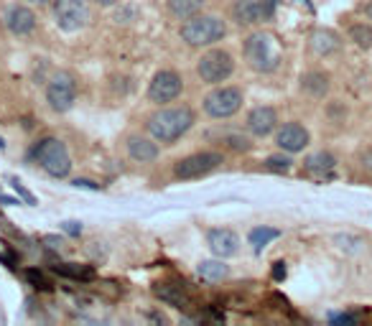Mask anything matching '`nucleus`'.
<instances>
[{"label":"nucleus","mask_w":372,"mask_h":326,"mask_svg":"<svg viewBox=\"0 0 372 326\" xmlns=\"http://www.w3.org/2000/svg\"><path fill=\"white\" fill-rule=\"evenodd\" d=\"M0 148H3V141H0Z\"/></svg>","instance_id":"33"},{"label":"nucleus","mask_w":372,"mask_h":326,"mask_svg":"<svg viewBox=\"0 0 372 326\" xmlns=\"http://www.w3.org/2000/svg\"><path fill=\"white\" fill-rule=\"evenodd\" d=\"M309 46H311L313 54H322V57H327V54H331V51H337L339 46H342V41H339L337 34H331V31L322 28V31H313V34H311V41H309Z\"/></svg>","instance_id":"18"},{"label":"nucleus","mask_w":372,"mask_h":326,"mask_svg":"<svg viewBox=\"0 0 372 326\" xmlns=\"http://www.w3.org/2000/svg\"><path fill=\"white\" fill-rule=\"evenodd\" d=\"M301 87H304L309 94H313V97H322V94L329 90V79H327V74H322V72H309V74L301 79Z\"/></svg>","instance_id":"21"},{"label":"nucleus","mask_w":372,"mask_h":326,"mask_svg":"<svg viewBox=\"0 0 372 326\" xmlns=\"http://www.w3.org/2000/svg\"><path fill=\"white\" fill-rule=\"evenodd\" d=\"M178 34H181L184 43L194 46V49H202V46H211V43L222 41L227 36V26L217 16H192L181 23Z\"/></svg>","instance_id":"2"},{"label":"nucleus","mask_w":372,"mask_h":326,"mask_svg":"<svg viewBox=\"0 0 372 326\" xmlns=\"http://www.w3.org/2000/svg\"><path fill=\"white\" fill-rule=\"evenodd\" d=\"M352 39H355L360 46H372V31L364 28V26H355V28H352Z\"/></svg>","instance_id":"26"},{"label":"nucleus","mask_w":372,"mask_h":326,"mask_svg":"<svg viewBox=\"0 0 372 326\" xmlns=\"http://www.w3.org/2000/svg\"><path fill=\"white\" fill-rule=\"evenodd\" d=\"M207 243H209L211 252L217 258H232L240 250V237H237L232 230L227 227H220V230H209L207 232Z\"/></svg>","instance_id":"13"},{"label":"nucleus","mask_w":372,"mask_h":326,"mask_svg":"<svg viewBox=\"0 0 372 326\" xmlns=\"http://www.w3.org/2000/svg\"><path fill=\"white\" fill-rule=\"evenodd\" d=\"M196 123L194 110L189 105H181V108H163L158 112H153L148 117V133L156 143H163V145H171L176 143L181 135H186L192 130V125Z\"/></svg>","instance_id":"1"},{"label":"nucleus","mask_w":372,"mask_h":326,"mask_svg":"<svg viewBox=\"0 0 372 326\" xmlns=\"http://www.w3.org/2000/svg\"><path fill=\"white\" fill-rule=\"evenodd\" d=\"M25 3H34V6H49L51 0H25Z\"/></svg>","instance_id":"31"},{"label":"nucleus","mask_w":372,"mask_h":326,"mask_svg":"<svg viewBox=\"0 0 372 326\" xmlns=\"http://www.w3.org/2000/svg\"><path fill=\"white\" fill-rule=\"evenodd\" d=\"M240 108H242V90L237 87H217L204 97V112L214 120L232 117Z\"/></svg>","instance_id":"7"},{"label":"nucleus","mask_w":372,"mask_h":326,"mask_svg":"<svg viewBox=\"0 0 372 326\" xmlns=\"http://www.w3.org/2000/svg\"><path fill=\"white\" fill-rule=\"evenodd\" d=\"M278 125V115H276V110L268 108V105H260V108L250 110V115H247V130L258 138H265V135H271Z\"/></svg>","instance_id":"14"},{"label":"nucleus","mask_w":372,"mask_h":326,"mask_svg":"<svg viewBox=\"0 0 372 326\" xmlns=\"http://www.w3.org/2000/svg\"><path fill=\"white\" fill-rule=\"evenodd\" d=\"M222 153L217 151H202V153H192L186 159L176 161L174 166V176L181 179V181H192V179H202V176L211 174L222 166Z\"/></svg>","instance_id":"6"},{"label":"nucleus","mask_w":372,"mask_h":326,"mask_svg":"<svg viewBox=\"0 0 372 326\" xmlns=\"http://www.w3.org/2000/svg\"><path fill=\"white\" fill-rule=\"evenodd\" d=\"M276 13V0H237L232 6V18L240 26H255L271 21Z\"/></svg>","instance_id":"11"},{"label":"nucleus","mask_w":372,"mask_h":326,"mask_svg":"<svg viewBox=\"0 0 372 326\" xmlns=\"http://www.w3.org/2000/svg\"><path fill=\"white\" fill-rule=\"evenodd\" d=\"M156 296L161 301L169 303V306H174V309H184L186 303H189V296H186V291L181 285H171V283L156 285Z\"/></svg>","instance_id":"19"},{"label":"nucleus","mask_w":372,"mask_h":326,"mask_svg":"<svg viewBox=\"0 0 372 326\" xmlns=\"http://www.w3.org/2000/svg\"><path fill=\"white\" fill-rule=\"evenodd\" d=\"M367 13H370V16H372V6H367Z\"/></svg>","instance_id":"32"},{"label":"nucleus","mask_w":372,"mask_h":326,"mask_svg":"<svg viewBox=\"0 0 372 326\" xmlns=\"http://www.w3.org/2000/svg\"><path fill=\"white\" fill-rule=\"evenodd\" d=\"M92 3H97V6H102V8H110V6H115L118 0H92Z\"/></svg>","instance_id":"30"},{"label":"nucleus","mask_w":372,"mask_h":326,"mask_svg":"<svg viewBox=\"0 0 372 326\" xmlns=\"http://www.w3.org/2000/svg\"><path fill=\"white\" fill-rule=\"evenodd\" d=\"M64 230H67L69 234H79L82 232V225H79V222H64Z\"/></svg>","instance_id":"27"},{"label":"nucleus","mask_w":372,"mask_h":326,"mask_svg":"<svg viewBox=\"0 0 372 326\" xmlns=\"http://www.w3.org/2000/svg\"><path fill=\"white\" fill-rule=\"evenodd\" d=\"M127 156L138 163H151V161L158 159V145L151 138H143V135H130L127 138Z\"/></svg>","instance_id":"16"},{"label":"nucleus","mask_w":372,"mask_h":326,"mask_svg":"<svg viewBox=\"0 0 372 326\" xmlns=\"http://www.w3.org/2000/svg\"><path fill=\"white\" fill-rule=\"evenodd\" d=\"M291 163H293V161L288 159V156H271V159L265 161V168H268V171H276V174H288V171H291Z\"/></svg>","instance_id":"24"},{"label":"nucleus","mask_w":372,"mask_h":326,"mask_svg":"<svg viewBox=\"0 0 372 326\" xmlns=\"http://www.w3.org/2000/svg\"><path fill=\"white\" fill-rule=\"evenodd\" d=\"M362 163H364V168H367V171H372V151H367L362 156Z\"/></svg>","instance_id":"28"},{"label":"nucleus","mask_w":372,"mask_h":326,"mask_svg":"<svg viewBox=\"0 0 372 326\" xmlns=\"http://www.w3.org/2000/svg\"><path fill=\"white\" fill-rule=\"evenodd\" d=\"M76 100V82L74 77L67 74V72H59L54 74L46 84V102L54 112H69L74 108Z\"/></svg>","instance_id":"8"},{"label":"nucleus","mask_w":372,"mask_h":326,"mask_svg":"<svg viewBox=\"0 0 372 326\" xmlns=\"http://www.w3.org/2000/svg\"><path fill=\"white\" fill-rule=\"evenodd\" d=\"M309 141H311V135L301 123H286L276 133V145L286 153H301L309 145Z\"/></svg>","instance_id":"12"},{"label":"nucleus","mask_w":372,"mask_h":326,"mask_svg":"<svg viewBox=\"0 0 372 326\" xmlns=\"http://www.w3.org/2000/svg\"><path fill=\"white\" fill-rule=\"evenodd\" d=\"M245 59L255 72H276L280 64V46L271 34H250L245 39Z\"/></svg>","instance_id":"3"},{"label":"nucleus","mask_w":372,"mask_h":326,"mask_svg":"<svg viewBox=\"0 0 372 326\" xmlns=\"http://www.w3.org/2000/svg\"><path fill=\"white\" fill-rule=\"evenodd\" d=\"M235 72V61H232V54L222 49H211L207 54L199 57L196 61V74L202 77V82L207 84H222L225 79H229Z\"/></svg>","instance_id":"5"},{"label":"nucleus","mask_w":372,"mask_h":326,"mask_svg":"<svg viewBox=\"0 0 372 326\" xmlns=\"http://www.w3.org/2000/svg\"><path fill=\"white\" fill-rule=\"evenodd\" d=\"M278 237H280V232L278 230H273V227H255L253 232H250V245L260 252L265 245L273 243V240H278Z\"/></svg>","instance_id":"23"},{"label":"nucleus","mask_w":372,"mask_h":326,"mask_svg":"<svg viewBox=\"0 0 372 326\" xmlns=\"http://www.w3.org/2000/svg\"><path fill=\"white\" fill-rule=\"evenodd\" d=\"M34 156L39 161V166L46 171L54 179H64L72 171V156H69L67 145L59 141V138H41L36 143Z\"/></svg>","instance_id":"4"},{"label":"nucleus","mask_w":372,"mask_h":326,"mask_svg":"<svg viewBox=\"0 0 372 326\" xmlns=\"http://www.w3.org/2000/svg\"><path fill=\"white\" fill-rule=\"evenodd\" d=\"M87 18H90V10L85 0H54V21L61 31L74 34L79 28H85Z\"/></svg>","instance_id":"9"},{"label":"nucleus","mask_w":372,"mask_h":326,"mask_svg":"<svg viewBox=\"0 0 372 326\" xmlns=\"http://www.w3.org/2000/svg\"><path fill=\"white\" fill-rule=\"evenodd\" d=\"M199 276L204 278V281H209V283H214V281H222V278L229 276V268L222 263V260H204L202 265H199Z\"/></svg>","instance_id":"22"},{"label":"nucleus","mask_w":372,"mask_h":326,"mask_svg":"<svg viewBox=\"0 0 372 326\" xmlns=\"http://www.w3.org/2000/svg\"><path fill=\"white\" fill-rule=\"evenodd\" d=\"M181 90H184L181 74L174 69H161V72H156V77L148 84V100L156 102V105H163V102L176 100Z\"/></svg>","instance_id":"10"},{"label":"nucleus","mask_w":372,"mask_h":326,"mask_svg":"<svg viewBox=\"0 0 372 326\" xmlns=\"http://www.w3.org/2000/svg\"><path fill=\"white\" fill-rule=\"evenodd\" d=\"M6 26L13 36H28L36 28V13L28 6H10Z\"/></svg>","instance_id":"15"},{"label":"nucleus","mask_w":372,"mask_h":326,"mask_svg":"<svg viewBox=\"0 0 372 326\" xmlns=\"http://www.w3.org/2000/svg\"><path fill=\"white\" fill-rule=\"evenodd\" d=\"M331 321H352V316H347V314H331Z\"/></svg>","instance_id":"29"},{"label":"nucleus","mask_w":372,"mask_h":326,"mask_svg":"<svg viewBox=\"0 0 372 326\" xmlns=\"http://www.w3.org/2000/svg\"><path fill=\"white\" fill-rule=\"evenodd\" d=\"M204 3H207V0H169V10L176 18L186 21V18H192V16H199Z\"/></svg>","instance_id":"20"},{"label":"nucleus","mask_w":372,"mask_h":326,"mask_svg":"<svg viewBox=\"0 0 372 326\" xmlns=\"http://www.w3.org/2000/svg\"><path fill=\"white\" fill-rule=\"evenodd\" d=\"M304 168H306V174L316 176V179H329V176L334 174V168H337V159L327 151H319L304 161Z\"/></svg>","instance_id":"17"},{"label":"nucleus","mask_w":372,"mask_h":326,"mask_svg":"<svg viewBox=\"0 0 372 326\" xmlns=\"http://www.w3.org/2000/svg\"><path fill=\"white\" fill-rule=\"evenodd\" d=\"M61 276H69V278H92V270L90 268H82V265H74V263H67V265H61L56 268Z\"/></svg>","instance_id":"25"}]
</instances>
